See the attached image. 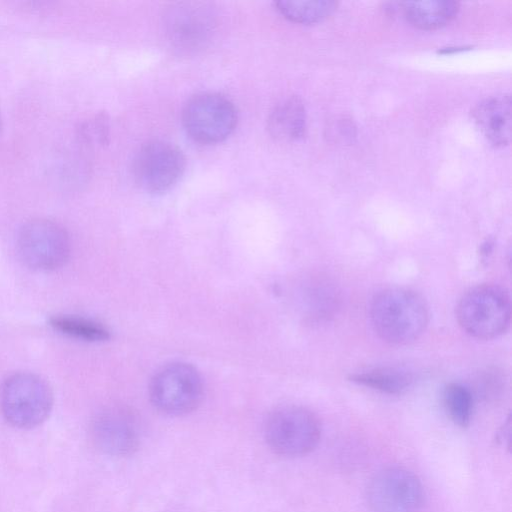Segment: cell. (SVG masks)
I'll return each mask as SVG.
<instances>
[{"label":"cell","instance_id":"obj_10","mask_svg":"<svg viewBox=\"0 0 512 512\" xmlns=\"http://www.w3.org/2000/svg\"><path fill=\"white\" fill-rule=\"evenodd\" d=\"M90 433L94 445L112 456L131 455L140 444L138 422L123 407H109L99 412L92 421Z\"/></svg>","mask_w":512,"mask_h":512},{"label":"cell","instance_id":"obj_2","mask_svg":"<svg viewBox=\"0 0 512 512\" xmlns=\"http://www.w3.org/2000/svg\"><path fill=\"white\" fill-rule=\"evenodd\" d=\"M54 405L49 383L32 372H15L0 384V413L12 426L32 429L44 423Z\"/></svg>","mask_w":512,"mask_h":512},{"label":"cell","instance_id":"obj_21","mask_svg":"<svg viewBox=\"0 0 512 512\" xmlns=\"http://www.w3.org/2000/svg\"><path fill=\"white\" fill-rule=\"evenodd\" d=\"M2 128H3V118H2L1 111H0V135L2 133Z\"/></svg>","mask_w":512,"mask_h":512},{"label":"cell","instance_id":"obj_8","mask_svg":"<svg viewBox=\"0 0 512 512\" xmlns=\"http://www.w3.org/2000/svg\"><path fill=\"white\" fill-rule=\"evenodd\" d=\"M186 168V158L174 144L153 140L144 144L133 161V176L140 188L149 193L171 189Z\"/></svg>","mask_w":512,"mask_h":512},{"label":"cell","instance_id":"obj_3","mask_svg":"<svg viewBox=\"0 0 512 512\" xmlns=\"http://www.w3.org/2000/svg\"><path fill=\"white\" fill-rule=\"evenodd\" d=\"M456 317L461 328L470 336L482 340L494 339L509 327V294L494 284L473 287L459 300Z\"/></svg>","mask_w":512,"mask_h":512},{"label":"cell","instance_id":"obj_9","mask_svg":"<svg viewBox=\"0 0 512 512\" xmlns=\"http://www.w3.org/2000/svg\"><path fill=\"white\" fill-rule=\"evenodd\" d=\"M367 499L373 512H417L422 505L423 489L411 471L389 467L372 478Z\"/></svg>","mask_w":512,"mask_h":512},{"label":"cell","instance_id":"obj_11","mask_svg":"<svg viewBox=\"0 0 512 512\" xmlns=\"http://www.w3.org/2000/svg\"><path fill=\"white\" fill-rule=\"evenodd\" d=\"M215 16L205 5L182 3L166 15V34L172 45L185 52L202 48L215 28Z\"/></svg>","mask_w":512,"mask_h":512},{"label":"cell","instance_id":"obj_13","mask_svg":"<svg viewBox=\"0 0 512 512\" xmlns=\"http://www.w3.org/2000/svg\"><path fill=\"white\" fill-rule=\"evenodd\" d=\"M268 130L280 141H295L306 130V111L302 100L290 96L278 102L268 116Z\"/></svg>","mask_w":512,"mask_h":512},{"label":"cell","instance_id":"obj_20","mask_svg":"<svg viewBox=\"0 0 512 512\" xmlns=\"http://www.w3.org/2000/svg\"><path fill=\"white\" fill-rule=\"evenodd\" d=\"M330 132V136L346 142L355 136V126L349 119L341 118L331 125Z\"/></svg>","mask_w":512,"mask_h":512},{"label":"cell","instance_id":"obj_15","mask_svg":"<svg viewBox=\"0 0 512 512\" xmlns=\"http://www.w3.org/2000/svg\"><path fill=\"white\" fill-rule=\"evenodd\" d=\"M350 380L384 393L400 394L411 385L413 378L406 370L381 367L353 374Z\"/></svg>","mask_w":512,"mask_h":512},{"label":"cell","instance_id":"obj_14","mask_svg":"<svg viewBox=\"0 0 512 512\" xmlns=\"http://www.w3.org/2000/svg\"><path fill=\"white\" fill-rule=\"evenodd\" d=\"M404 17L421 29H436L449 23L459 10L453 0L416 1L402 3Z\"/></svg>","mask_w":512,"mask_h":512},{"label":"cell","instance_id":"obj_12","mask_svg":"<svg viewBox=\"0 0 512 512\" xmlns=\"http://www.w3.org/2000/svg\"><path fill=\"white\" fill-rule=\"evenodd\" d=\"M512 103L508 94L496 95L482 100L473 109V118L494 145L503 146L510 142L512 129Z\"/></svg>","mask_w":512,"mask_h":512},{"label":"cell","instance_id":"obj_7","mask_svg":"<svg viewBox=\"0 0 512 512\" xmlns=\"http://www.w3.org/2000/svg\"><path fill=\"white\" fill-rule=\"evenodd\" d=\"M237 110L227 97L205 92L191 97L182 111V124L194 141L214 144L227 139L237 125Z\"/></svg>","mask_w":512,"mask_h":512},{"label":"cell","instance_id":"obj_19","mask_svg":"<svg viewBox=\"0 0 512 512\" xmlns=\"http://www.w3.org/2000/svg\"><path fill=\"white\" fill-rule=\"evenodd\" d=\"M77 130L80 140L88 146H103L109 141V119L104 113L84 119Z\"/></svg>","mask_w":512,"mask_h":512},{"label":"cell","instance_id":"obj_16","mask_svg":"<svg viewBox=\"0 0 512 512\" xmlns=\"http://www.w3.org/2000/svg\"><path fill=\"white\" fill-rule=\"evenodd\" d=\"M49 325L63 335L82 341L102 342L110 338V331L102 323L81 316L53 315Z\"/></svg>","mask_w":512,"mask_h":512},{"label":"cell","instance_id":"obj_4","mask_svg":"<svg viewBox=\"0 0 512 512\" xmlns=\"http://www.w3.org/2000/svg\"><path fill=\"white\" fill-rule=\"evenodd\" d=\"M17 253L25 266L35 271H54L66 264L71 243L66 229L48 218H33L19 229Z\"/></svg>","mask_w":512,"mask_h":512},{"label":"cell","instance_id":"obj_5","mask_svg":"<svg viewBox=\"0 0 512 512\" xmlns=\"http://www.w3.org/2000/svg\"><path fill=\"white\" fill-rule=\"evenodd\" d=\"M265 440L275 453L297 457L311 452L321 436L320 420L311 410L286 405L271 412L264 425Z\"/></svg>","mask_w":512,"mask_h":512},{"label":"cell","instance_id":"obj_17","mask_svg":"<svg viewBox=\"0 0 512 512\" xmlns=\"http://www.w3.org/2000/svg\"><path fill=\"white\" fill-rule=\"evenodd\" d=\"M277 10L287 19L298 23H314L331 15L337 2L321 1H277Z\"/></svg>","mask_w":512,"mask_h":512},{"label":"cell","instance_id":"obj_1","mask_svg":"<svg viewBox=\"0 0 512 512\" xmlns=\"http://www.w3.org/2000/svg\"><path fill=\"white\" fill-rule=\"evenodd\" d=\"M370 319L374 331L383 341L405 345L423 334L429 312L418 293L406 288L390 287L373 297Z\"/></svg>","mask_w":512,"mask_h":512},{"label":"cell","instance_id":"obj_18","mask_svg":"<svg viewBox=\"0 0 512 512\" xmlns=\"http://www.w3.org/2000/svg\"><path fill=\"white\" fill-rule=\"evenodd\" d=\"M443 403L451 420L460 427L469 425L473 399L469 389L459 383L448 384L443 391Z\"/></svg>","mask_w":512,"mask_h":512},{"label":"cell","instance_id":"obj_6","mask_svg":"<svg viewBox=\"0 0 512 512\" xmlns=\"http://www.w3.org/2000/svg\"><path fill=\"white\" fill-rule=\"evenodd\" d=\"M149 395L160 412L180 416L192 412L203 396V382L198 370L185 362H172L153 376Z\"/></svg>","mask_w":512,"mask_h":512}]
</instances>
